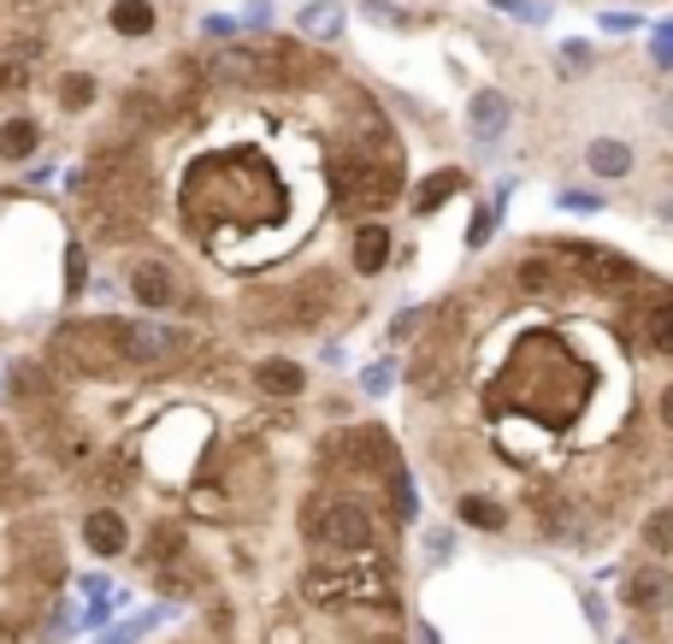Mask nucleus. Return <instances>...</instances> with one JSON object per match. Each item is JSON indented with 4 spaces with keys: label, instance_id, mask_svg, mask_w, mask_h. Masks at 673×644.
<instances>
[{
    "label": "nucleus",
    "instance_id": "39448f33",
    "mask_svg": "<svg viewBox=\"0 0 673 644\" xmlns=\"http://www.w3.org/2000/svg\"><path fill=\"white\" fill-rule=\"evenodd\" d=\"M326 456L343 461V467H355V473H397V444H390L378 426H349V432H336L331 444H326Z\"/></svg>",
    "mask_w": 673,
    "mask_h": 644
},
{
    "label": "nucleus",
    "instance_id": "6e6552de",
    "mask_svg": "<svg viewBox=\"0 0 673 644\" xmlns=\"http://www.w3.org/2000/svg\"><path fill=\"white\" fill-rule=\"evenodd\" d=\"M567 255H574V267H585V272H591V284H614V290H633L638 284V267H633V260H626V255H609V248H567Z\"/></svg>",
    "mask_w": 673,
    "mask_h": 644
},
{
    "label": "nucleus",
    "instance_id": "20e7f679",
    "mask_svg": "<svg viewBox=\"0 0 673 644\" xmlns=\"http://www.w3.org/2000/svg\"><path fill=\"white\" fill-rule=\"evenodd\" d=\"M302 526L319 550H367L373 545V520L355 496H314Z\"/></svg>",
    "mask_w": 673,
    "mask_h": 644
},
{
    "label": "nucleus",
    "instance_id": "6ab92c4d",
    "mask_svg": "<svg viewBox=\"0 0 673 644\" xmlns=\"http://www.w3.org/2000/svg\"><path fill=\"white\" fill-rule=\"evenodd\" d=\"M503 119H508V113H503V101H496V95H479L473 101V125L479 130H503Z\"/></svg>",
    "mask_w": 673,
    "mask_h": 644
},
{
    "label": "nucleus",
    "instance_id": "f8f14e48",
    "mask_svg": "<svg viewBox=\"0 0 673 644\" xmlns=\"http://www.w3.org/2000/svg\"><path fill=\"white\" fill-rule=\"evenodd\" d=\"M130 290H137V302H149V307H172V272L166 267H137L130 272Z\"/></svg>",
    "mask_w": 673,
    "mask_h": 644
},
{
    "label": "nucleus",
    "instance_id": "423d86ee",
    "mask_svg": "<svg viewBox=\"0 0 673 644\" xmlns=\"http://www.w3.org/2000/svg\"><path fill=\"white\" fill-rule=\"evenodd\" d=\"M149 567L166 592H189V585H196L189 579V545H184L178 526H154L149 532Z\"/></svg>",
    "mask_w": 673,
    "mask_h": 644
},
{
    "label": "nucleus",
    "instance_id": "5701e85b",
    "mask_svg": "<svg viewBox=\"0 0 673 644\" xmlns=\"http://www.w3.org/2000/svg\"><path fill=\"white\" fill-rule=\"evenodd\" d=\"M644 538H650V550H656V555H668V515H662V508L650 515V532H644Z\"/></svg>",
    "mask_w": 673,
    "mask_h": 644
},
{
    "label": "nucleus",
    "instance_id": "7ed1b4c3",
    "mask_svg": "<svg viewBox=\"0 0 673 644\" xmlns=\"http://www.w3.org/2000/svg\"><path fill=\"white\" fill-rule=\"evenodd\" d=\"M397 196V149L390 154H343V166H336V201H343V213H373L385 208V201Z\"/></svg>",
    "mask_w": 673,
    "mask_h": 644
},
{
    "label": "nucleus",
    "instance_id": "4468645a",
    "mask_svg": "<svg viewBox=\"0 0 673 644\" xmlns=\"http://www.w3.org/2000/svg\"><path fill=\"white\" fill-rule=\"evenodd\" d=\"M36 142H42V130H36L31 119L0 125V160H31V154H36Z\"/></svg>",
    "mask_w": 673,
    "mask_h": 644
},
{
    "label": "nucleus",
    "instance_id": "4be33fe9",
    "mask_svg": "<svg viewBox=\"0 0 673 644\" xmlns=\"http://www.w3.org/2000/svg\"><path fill=\"white\" fill-rule=\"evenodd\" d=\"M456 184H461V172H437V178H432L426 189H420V208H432V201H437V196H449Z\"/></svg>",
    "mask_w": 673,
    "mask_h": 644
},
{
    "label": "nucleus",
    "instance_id": "0eeeda50",
    "mask_svg": "<svg viewBox=\"0 0 673 644\" xmlns=\"http://www.w3.org/2000/svg\"><path fill=\"white\" fill-rule=\"evenodd\" d=\"M208 78L231 83V90H248V83H272V66H267V54H255V48H231V54H213L208 60Z\"/></svg>",
    "mask_w": 673,
    "mask_h": 644
},
{
    "label": "nucleus",
    "instance_id": "2eb2a0df",
    "mask_svg": "<svg viewBox=\"0 0 673 644\" xmlns=\"http://www.w3.org/2000/svg\"><path fill=\"white\" fill-rule=\"evenodd\" d=\"M662 597H668V579L656 574V567H644V574L626 579V604L633 609H662Z\"/></svg>",
    "mask_w": 673,
    "mask_h": 644
},
{
    "label": "nucleus",
    "instance_id": "f3484780",
    "mask_svg": "<svg viewBox=\"0 0 673 644\" xmlns=\"http://www.w3.org/2000/svg\"><path fill=\"white\" fill-rule=\"evenodd\" d=\"M591 166L603 172V178H614V172H626V166H633V154H626L621 142H591Z\"/></svg>",
    "mask_w": 673,
    "mask_h": 644
},
{
    "label": "nucleus",
    "instance_id": "1a4fd4ad",
    "mask_svg": "<svg viewBox=\"0 0 673 644\" xmlns=\"http://www.w3.org/2000/svg\"><path fill=\"white\" fill-rule=\"evenodd\" d=\"M638 326H644V343H650L656 355H668V349H673V302L662 296V290L650 296V307H644Z\"/></svg>",
    "mask_w": 673,
    "mask_h": 644
},
{
    "label": "nucleus",
    "instance_id": "9b49d317",
    "mask_svg": "<svg viewBox=\"0 0 673 644\" xmlns=\"http://www.w3.org/2000/svg\"><path fill=\"white\" fill-rule=\"evenodd\" d=\"M255 385L267 390V397H296V390H302V367H296V361H260Z\"/></svg>",
    "mask_w": 673,
    "mask_h": 644
},
{
    "label": "nucleus",
    "instance_id": "9d476101",
    "mask_svg": "<svg viewBox=\"0 0 673 644\" xmlns=\"http://www.w3.org/2000/svg\"><path fill=\"white\" fill-rule=\"evenodd\" d=\"M83 538H90L95 555H119V550H125V520L113 515V508H95L90 526H83Z\"/></svg>",
    "mask_w": 673,
    "mask_h": 644
},
{
    "label": "nucleus",
    "instance_id": "dca6fc26",
    "mask_svg": "<svg viewBox=\"0 0 673 644\" xmlns=\"http://www.w3.org/2000/svg\"><path fill=\"white\" fill-rule=\"evenodd\" d=\"M113 31L119 36H149L154 31V7L149 0H119V7H113Z\"/></svg>",
    "mask_w": 673,
    "mask_h": 644
},
{
    "label": "nucleus",
    "instance_id": "aec40b11",
    "mask_svg": "<svg viewBox=\"0 0 673 644\" xmlns=\"http://www.w3.org/2000/svg\"><path fill=\"white\" fill-rule=\"evenodd\" d=\"M520 284H526V290H555L550 260H520Z\"/></svg>",
    "mask_w": 673,
    "mask_h": 644
},
{
    "label": "nucleus",
    "instance_id": "ddd939ff",
    "mask_svg": "<svg viewBox=\"0 0 673 644\" xmlns=\"http://www.w3.org/2000/svg\"><path fill=\"white\" fill-rule=\"evenodd\" d=\"M390 260V231L385 225H361L355 237V272H378Z\"/></svg>",
    "mask_w": 673,
    "mask_h": 644
},
{
    "label": "nucleus",
    "instance_id": "f03ea898",
    "mask_svg": "<svg viewBox=\"0 0 673 644\" xmlns=\"http://www.w3.org/2000/svg\"><path fill=\"white\" fill-rule=\"evenodd\" d=\"M189 213L196 219H260L278 213V184L267 166H255L248 154H219L208 166H196L189 178Z\"/></svg>",
    "mask_w": 673,
    "mask_h": 644
},
{
    "label": "nucleus",
    "instance_id": "a211bd4d",
    "mask_svg": "<svg viewBox=\"0 0 673 644\" xmlns=\"http://www.w3.org/2000/svg\"><path fill=\"white\" fill-rule=\"evenodd\" d=\"M461 520H467V526H485V532H496V526H503V508H496L491 496H467V503H461Z\"/></svg>",
    "mask_w": 673,
    "mask_h": 644
},
{
    "label": "nucleus",
    "instance_id": "412c9836",
    "mask_svg": "<svg viewBox=\"0 0 673 644\" xmlns=\"http://www.w3.org/2000/svg\"><path fill=\"white\" fill-rule=\"evenodd\" d=\"M60 101H66V107H90V101H95V83H90V78H60Z\"/></svg>",
    "mask_w": 673,
    "mask_h": 644
},
{
    "label": "nucleus",
    "instance_id": "f257e3e1",
    "mask_svg": "<svg viewBox=\"0 0 673 644\" xmlns=\"http://www.w3.org/2000/svg\"><path fill=\"white\" fill-rule=\"evenodd\" d=\"M54 367L78 378H107L130 367H154L172 355V338L160 326H130V319H71L54 331Z\"/></svg>",
    "mask_w": 673,
    "mask_h": 644
}]
</instances>
